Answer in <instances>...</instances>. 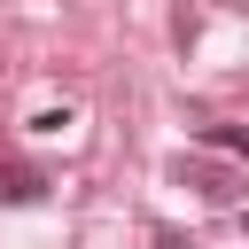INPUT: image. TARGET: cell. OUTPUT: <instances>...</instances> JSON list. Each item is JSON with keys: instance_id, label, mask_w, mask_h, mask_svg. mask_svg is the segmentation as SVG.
Listing matches in <instances>:
<instances>
[{"instance_id": "cell-3", "label": "cell", "mask_w": 249, "mask_h": 249, "mask_svg": "<svg viewBox=\"0 0 249 249\" xmlns=\"http://www.w3.org/2000/svg\"><path fill=\"white\" fill-rule=\"evenodd\" d=\"M202 140L226 148V156H249V124H202Z\"/></svg>"}, {"instance_id": "cell-1", "label": "cell", "mask_w": 249, "mask_h": 249, "mask_svg": "<svg viewBox=\"0 0 249 249\" xmlns=\"http://www.w3.org/2000/svg\"><path fill=\"white\" fill-rule=\"evenodd\" d=\"M171 179H179V187H195L202 202H233V195H241V179H233L226 163H187V156H171Z\"/></svg>"}, {"instance_id": "cell-2", "label": "cell", "mask_w": 249, "mask_h": 249, "mask_svg": "<svg viewBox=\"0 0 249 249\" xmlns=\"http://www.w3.org/2000/svg\"><path fill=\"white\" fill-rule=\"evenodd\" d=\"M39 195H47V179L31 163H0V202H39Z\"/></svg>"}]
</instances>
